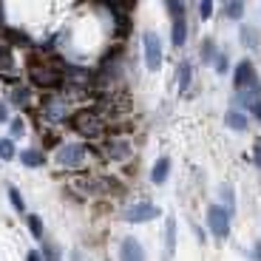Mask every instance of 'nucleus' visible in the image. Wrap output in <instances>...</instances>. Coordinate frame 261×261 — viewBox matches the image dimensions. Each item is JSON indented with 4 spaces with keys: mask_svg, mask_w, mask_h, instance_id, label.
Here are the masks:
<instances>
[{
    "mask_svg": "<svg viewBox=\"0 0 261 261\" xmlns=\"http://www.w3.org/2000/svg\"><path fill=\"white\" fill-rule=\"evenodd\" d=\"M207 227L216 239H227L230 236V213L222 204H210L207 207Z\"/></svg>",
    "mask_w": 261,
    "mask_h": 261,
    "instance_id": "nucleus-1",
    "label": "nucleus"
},
{
    "mask_svg": "<svg viewBox=\"0 0 261 261\" xmlns=\"http://www.w3.org/2000/svg\"><path fill=\"white\" fill-rule=\"evenodd\" d=\"M142 51H145V65H148L150 71H156L159 65H162V57H165L162 40H159L153 32H145L142 34Z\"/></svg>",
    "mask_w": 261,
    "mask_h": 261,
    "instance_id": "nucleus-2",
    "label": "nucleus"
},
{
    "mask_svg": "<svg viewBox=\"0 0 261 261\" xmlns=\"http://www.w3.org/2000/svg\"><path fill=\"white\" fill-rule=\"evenodd\" d=\"M71 125H74L77 134H85V137H97V134H102V119H99L94 111H80Z\"/></svg>",
    "mask_w": 261,
    "mask_h": 261,
    "instance_id": "nucleus-3",
    "label": "nucleus"
},
{
    "mask_svg": "<svg viewBox=\"0 0 261 261\" xmlns=\"http://www.w3.org/2000/svg\"><path fill=\"white\" fill-rule=\"evenodd\" d=\"M156 216H159V207H156V204H150V202H137V204H130V207L125 210V222L142 224V222L156 219Z\"/></svg>",
    "mask_w": 261,
    "mask_h": 261,
    "instance_id": "nucleus-4",
    "label": "nucleus"
},
{
    "mask_svg": "<svg viewBox=\"0 0 261 261\" xmlns=\"http://www.w3.org/2000/svg\"><path fill=\"white\" fill-rule=\"evenodd\" d=\"M57 162L63 168H80L85 162V148L83 145H63L57 153Z\"/></svg>",
    "mask_w": 261,
    "mask_h": 261,
    "instance_id": "nucleus-5",
    "label": "nucleus"
},
{
    "mask_svg": "<svg viewBox=\"0 0 261 261\" xmlns=\"http://www.w3.org/2000/svg\"><path fill=\"white\" fill-rule=\"evenodd\" d=\"M255 102H261V83H253L250 88L236 91V97H233V111H239V108H253Z\"/></svg>",
    "mask_w": 261,
    "mask_h": 261,
    "instance_id": "nucleus-6",
    "label": "nucleus"
},
{
    "mask_svg": "<svg viewBox=\"0 0 261 261\" xmlns=\"http://www.w3.org/2000/svg\"><path fill=\"white\" fill-rule=\"evenodd\" d=\"M253 83H258V77H255V68L250 60H242V63L236 65V77H233V85L236 91H242V88H250Z\"/></svg>",
    "mask_w": 261,
    "mask_h": 261,
    "instance_id": "nucleus-7",
    "label": "nucleus"
},
{
    "mask_svg": "<svg viewBox=\"0 0 261 261\" xmlns=\"http://www.w3.org/2000/svg\"><path fill=\"white\" fill-rule=\"evenodd\" d=\"M119 261H145V250L137 239H125L119 244Z\"/></svg>",
    "mask_w": 261,
    "mask_h": 261,
    "instance_id": "nucleus-8",
    "label": "nucleus"
},
{
    "mask_svg": "<svg viewBox=\"0 0 261 261\" xmlns=\"http://www.w3.org/2000/svg\"><path fill=\"white\" fill-rule=\"evenodd\" d=\"M170 43H173L176 48L188 43V20H185V17L173 20V26H170Z\"/></svg>",
    "mask_w": 261,
    "mask_h": 261,
    "instance_id": "nucleus-9",
    "label": "nucleus"
},
{
    "mask_svg": "<svg viewBox=\"0 0 261 261\" xmlns=\"http://www.w3.org/2000/svg\"><path fill=\"white\" fill-rule=\"evenodd\" d=\"M168 173H170V159L168 156L156 159V165H153V170H150V182H153V185H165V182H168Z\"/></svg>",
    "mask_w": 261,
    "mask_h": 261,
    "instance_id": "nucleus-10",
    "label": "nucleus"
},
{
    "mask_svg": "<svg viewBox=\"0 0 261 261\" xmlns=\"http://www.w3.org/2000/svg\"><path fill=\"white\" fill-rule=\"evenodd\" d=\"M105 150H108L114 159H122V156H128V153H130V142H128V139H111V142L105 145Z\"/></svg>",
    "mask_w": 261,
    "mask_h": 261,
    "instance_id": "nucleus-11",
    "label": "nucleus"
},
{
    "mask_svg": "<svg viewBox=\"0 0 261 261\" xmlns=\"http://www.w3.org/2000/svg\"><path fill=\"white\" fill-rule=\"evenodd\" d=\"M224 122L233 130H247V117H244L242 111H233V108H230V111L224 114Z\"/></svg>",
    "mask_w": 261,
    "mask_h": 261,
    "instance_id": "nucleus-12",
    "label": "nucleus"
},
{
    "mask_svg": "<svg viewBox=\"0 0 261 261\" xmlns=\"http://www.w3.org/2000/svg\"><path fill=\"white\" fill-rule=\"evenodd\" d=\"M176 80H179L182 88H188V85H190V80H193V65H190L188 60H182V63L176 65Z\"/></svg>",
    "mask_w": 261,
    "mask_h": 261,
    "instance_id": "nucleus-13",
    "label": "nucleus"
},
{
    "mask_svg": "<svg viewBox=\"0 0 261 261\" xmlns=\"http://www.w3.org/2000/svg\"><path fill=\"white\" fill-rule=\"evenodd\" d=\"M20 162L26 165V168H40L43 165V153H37V150H20Z\"/></svg>",
    "mask_w": 261,
    "mask_h": 261,
    "instance_id": "nucleus-14",
    "label": "nucleus"
},
{
    "mask_svg": "<svg viewBox=\"0 0 261 261\" xmlns=\"http://www.w3.org/2000/svg\"><path fill=\"white\" fill-rule=\"evenodd\" d=\"M219 196H222V202H224V210L233 213V210H236V196H233V188H230L227 182L219 185Z\"/></svg>",
    "mask_w": 261,
    "mask_h": 261,
    "instance_id": "nucleus-15",
    "label": "nucleus"
},
{
    "mask_svg": "<svg viewBox=\"0 0 261 261\" xmlns=\"http://www.w3.org/2000/svg\"><path fill=\"white\" fill-rule=\"evenodd\" d=\"M222 14L227 20H242L244 17V3H224L222 6Z\"/></svg>",
    "mask_w": 261,
    "mask_h": 261,
    "instance_id": "nucleus-16",
    "label": "nucleus"
},
{
    "mask_svg": "<svg viewBox=\"0 0 261 261\" xmlns=\"http://www.w3.org/2000/svg\"><path fill=\"white\" fill-rule=\"evenodd\" d=\"M242 43L247 48H258V32L253 26H242Z\"/></svg>",
    "mask_w": 261,
    "mask_h": 261,
    "instance_id": "nucleus-17",
    "label": "nucleus"
},
{
    "mask_svg": "<svg viewBox=\"0 0 261 261\" xmlns=\"http://www.w3.org/2000/svg\"><path fill=\"white\" fill-rule=\"evenodd\" d=\"M165 239H168V253H173V247H176V219H168Z\"/></svg>",
    "mask_w": 261,
    "mask_h": 261,
    "instance_id": "nucleus-18",
    "label": "nucleus"
},
{
    "mask_svg": "<svg viewBox=\"0 0 261 261\" xmlns=\"http://www.w3.org/2000/svg\"><path fill=\"white\" fill-rule=\"evenodd\" d=\"M26 222H29V230H32V236L40 242V239H43V222H40V216H29Z\"/></svg>",
    "mask_w": 261,
    "mask_h": 261,
    "instance_id": "nucleus-19",
    "label": "nucleus"
},
{
    "mask_svg": "<svg viewBox=\"0 0 261 261\" xmlns=\"http://www.w3.org/2000/svg\"><path fill=\"white\" fill-rule=\"evenodd\" d=\"M14 142L12 139H0V159H14Z\"/></svg>",
    "mask_w": 261,
    "mask_h": 261,
    "instance_id": "nucleus-20",
    "label": "nucleus"
},
{
    "mask_svg": "<svg viewBox=\"0 0 261 261\" xmlns=\"http://www.w3.org/2000/svg\"><path fill=\"white\" fill-rule=\"evenodd\" d=\"M202 60H204V63H213V60H216V43H213V40H204V43H202Z\"/></svg>",
    "mask_w": 261,
    "mask_h": 261,
    "instance_id": "nucleus-21",
    "label": "nucleus"
},
{
    "mask_svg": "<svg viewBox=\"0 0 261 261\" xmlns=\"http://www.w3.org/2000/svg\"><path fill=\"white\" fill-rule=\"evenodd\" d=\"M9 202H12L14 210H26V204H23V196H20L17 188H9Z\"/></svg>",
    "mask_w": 261,
    "mask_h": 261,
    "instance_id": "nucleus-22",
    "label": "nucleus"
},
{
    "mask_svg": "<svg viewBox=\"0 0 261 261\" xmlns=\"http://www.w3.org/2000/svg\"><path fill=\"white\" fill-rule=\"evenodd\" d=\"M9 128H12V137H23V134H26V122H23L20 117L9 119Z\"/></svg>",
    "mask_w": 261,
    "mask_h": 261,
    "instance_id": "nucleus-23",
    "label": "nucleus"
},
{
    "mask_svg": "<svg viewBox=\"0 0 261 261\" xmlns=\"http://www.w3.org/2000/svg\"><path fill=\"white\" fill-rule=\"evenodd\" d=\"M40 250H43V261H60V253L54 244H40Z\"/></svg>",
    "mask_w": 261,
    "mask_h": 261,
    "instance_id": "nucleus-24",
    "label": "nucleus"
},
{
    "mask_svg": "<svg viewBox=\"0 0 261 261\" xmlns=\"http://www.w3.org/2000/svg\"><path fill=\"white\" fill-rule=\"evenodd\" d=\"M213 68H216V74H227V71H230V63H227V57H224V54H216V60H213Z\"/></svg>",
    "mask_w": 261,
    "mask_h": 261,
    "instance_id": "nucleus-25",
    "label": "nucleus"
},
{
    "mask_svg": "<svg viewBox=\"0 0 261 261\" xmlns=\"http://www.w3.org/2000/svg\"><path fill=\"white\" fill-rule=\"evenodd\" d=\"M12 102L26 105L29 102V91H26V88H14V91H12Z\"/></svg>",
    "mask_w": 261,
    "mask_h": 261,
    "instance_id": "nucleus-26",
    "label": "nucleus"
},
{
    "mask_svg": "<svg viewBox=\"0 0 261 261\" xmlns=\"http://www.w3.org/2000/svg\"><path fill=\"white\" fill-rule=\"evenodd\" d=\"M168 12L173 14V20H176V17H185V3H168Z\"/></svg>",
    "mask_w": 261,
    "mask_h": 261,
    "instance_id": "nucleus-27",
    "label": "nucleus"
},
{
    "mask_svg": "<svg viewBox=\"0 0 261 261\" xmlns=\"http://www.w3.org/2000/svg\"><path fill=\"white\" fill-rule=\"evenodd\" d=\"M199 14H202V20H210V14H213V3H199Z\"/></svg>",
    "mask_w": 261,
    "mask_h": 261,
    "instance_id": "nucleus-28",
    "label": "nucleus"
},
{
    "mask_svg": "<svg viewBox=\"0 0 261 261\" xmlns=\"http://www.w3.org/2000/svg\"><path fill=\"white\" fill-rule=\"evenodd\" d=\"M255 156H253V162H255V168H261V142H255V150H253Z\"/></svg>",
    "mask_w": 261,
    "mask_h": 261,
    "instance_id": "nucleus-29",
    "label": "nucleus"
},
{
    "mask_svg": "<svg viewBox=\"0 0 261 261\" xmlns=\"http://www.w3.org/2000/svg\"><path fill=\"white\" fill-rule=\"evenodd\" d=\"M0 122H9V111H6V102H0Z\"/></svg>",
    "mask_w": 261,
    "mask_h": 261,
    "instance_id": "nucleus-30",
    "label": "nucleus"
},
{
    "mask_svg": "<svg viewBox=\"0 0 261 261\" xmlns=\"http://www.w3.org/2000/svg\"><path fill=\"white\" fill-rule=\"evenodd\" d=\"M26 261H43V255H40V250H32V253L26 255Z\"/></svg>",
    "mask_w": 261,
    "mask_h": 261,
    "instance_id": "nucleus-31",
    "label": "nucleus"
},
{
    "mask_svg": "<svg viewBox=\"0 0 261 261\" xmlns=\"http://www.w3.org/2000/svg\"><path fill=\"white\" fill-rule=\"evenodd\" d=\"M250 111H253V117H255V119H258V122H261V102H255L253 108H250Z\"/></svg>",
    "mask_w": 261,
    "mask_h": 261,
    "instance_id": "nucleus-32",
    "label": "nucleus"
},
{
    "mask_svg": "<svg viewBox=\"0 0 261 261\" xmlns=\"http://www.w3.org/2000/svg\"><path fill=\"white\" fill-rule=\"evenodd\" d=\"M193 233H196V236H199V242H204V230H202V227H199V224H196V227H193Z\"/></svg>",
    "mask_w": 261,
    "mask_h": 261,
    "instance_id": "nucleus-33",
    "label": "nucleus"
},
{
    "mask_svg": "<svg viewBox=\"0 0 261 261\" xmlns=\"http://www.w3.org/2000/svg\"><path fill=\"white\" fill-rule=\"evenodd\" d=\"M71 261H83V253H80V250H74V253H71Z\"/></svg>",
    "mask_w": 261,
    "mask_h": 261,
    "instance_id": "nucleus-34",
    "label": "nucleus"
},
{
    "mask_svg": "<svg viewBox=\"0 0 261 261\" xmlns=\"http://www.w3.org/2000/svg\"><path fill=\"white\" fill-rule=\"evenodd\" d=\"M253 255H255V258L261 261V247H255V253H253Z\"/></svg>",
    "mask_w": 261,
    "mask_h": 261,
    "instance_id": "nucleus-35",
    "label": "nucleus"
}]
</instances>
